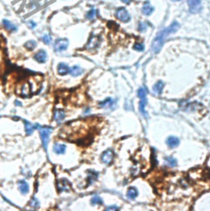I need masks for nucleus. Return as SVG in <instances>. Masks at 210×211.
Listing matches in <instances>:
<instances>
[{"instance_id": "nucleus-1", "label": "nucleus", "mask_w": 210, "mask_h": 211, "mask_svg": "<svg viewBox=\"0 0 210 211\" xmlns=\"http://www.w3.org/2000/svg\"><path fill=\"white\" fill-rule=\"evenodd\" d=\"M89 127L85 121H76L67 124L61 131V135L65 138L73 141L85 139L89 135Z\"/></svg>"}, {"instance_id": "nucleus-2", "label": "nucleus", "mask_w": 210, "mask_h": 211, "mask_svg": "<svg viewBox=\"0 0 210 211\" xmlns=\"http://www.w3.org/2000/svg\"><path fill=\"white\" fill-rule=\"evenodd\" d=\"M179 28H180L179 22H173L169 26H167V28L161 30L157 35V36L154 38V41H153V43H152V50H153V52L155 53V54L159 53L162 49L165 40L167 39V36L171 35V34H174V33L177 32L179 30Z\"/></svg>"}, {"instance_id": "nucleus-3", "label": "nucleus", "mask_w": 210, "mask_h": 211, "mask_svg": "<svg viewBox=\"0 0 210 211\" xmlns=\"http://www.w3.org/2000/svg\"><path fill=\"white\" fill-rule=\"evenodd\" d=\"M190 178L200 187L210 188V165H206L204 168L192 170L190 173Z\"/></svg>"}, {"instance_id": "nucleus-4", "label": "nucleus", "mask_w": 210, "mask_h": 211, "mask_svg": "<svg viewBox=\"0 0 210 211\" xmlns=\"http://www.w3.org/2000/svg\"><path fill=\"white\" fill-rule=\"evenodd\" d=\"M40 135L41 141L44 149H47V146L49 142V135L52 132L51 127H39Z\"/></svg>"}, {"instance_id": "nucleus-5", "label": "nucleus", "mask_w": 210, "mask_h": 211, "mask_svg": "<svg viewBox=\"0 0 210 211\" xmlns=\"http://www.w3.org/2000/svg\"><path fill=\"white\" fill-rule=\"evenodd\" d=\"M187 4L189 6V11L191 13H199L202 10L201 0H187Z\"/></svg>"}, {"instance_id": "nucleus-6", "label": "nucleus", "mask_w": 210, "mask_h": 211, "mask_svg": "<svg viewBox=\"0 0 210 211\" xmlns=\"http://www.w3.org/2000/svg\"><path fill=\"white\" fill-rule=\"evenodd\" d=\"M115 15L117 18L122 22H128L131 20L130 13L125 8H119L118 9H117Z\"/></svg>"}, {"instance_id": "nucleus-7", "label": "nucleus", "mask_w": 210, "mask_h": 211, "mask_svg": "<svg viewBox=\"0 0 210 211\" xmlns=\"http://www.w3.org/2000/svg\"><path fill=\"white\" fill-rule=\"evenodd\" d=\"M33 83L31 81H25L24 83L21 86V89H20V92L21 95L23 97H27L31 94V92L34 91V88H33Z\"/></svg>"}, {"instance_id": "nucleus-8", "label": "nucleus", "mask_w": 210, "mask_h": 211, "mask_svg": "<svg viewBox=\"0 0 210 211\" xmlns=\"http://www.w3.org/2000/svg\"><path fill=\"white\" fill-rule=\"evenodd\" d=\"M69 45V41L68 39H58L54 44V50L56 52L65 51Z\"/></svg>"}, {"instance_id": "nucleus-9", "label": "nucleus", "mask_w": 210, "mask_h": 211, "mask_svg": "<svg viewBox=\"0 0 210 211\" xmlns=\"http://www.w3.org/2000/svg\"><path fill=\"white\" fill-rule=\"evenodd\" d=\"M100 40L99 36L96 35H92L91 37L89 38V41L86 44V49L89 50H92V49H95L98 48V46L100 45Z\"/></svg>"}, {"instance_id": "nucleus-10", "label": "nucleus", "mask_w": 210, "mask_h": 211, "mask_svg": "<svg viewBox=\"0 0 210 211\" xmlns=\"http://www.w3.org/2000/svg\"><path fill=\"white\" fill-rule=\"evenodd\" d=\"M113 157H114L113 152L111 149H108L103 153L102 156H101V160L105 164H110L113 160Z\"/></svg>"}, {"instance_id": "nucleus-11", "label": "nucleus", "mask_w": 210, "mask_h": 211, "mask_svg": "<svg viewBox=\"0 0 210 211\" xmlns=\"http://www.w3.org/2000/svg\"><path fill=\"white\" fill-rule=\"evenodd\" d=\"M58 190L60 192H69L71 190V183L67 179H62L58 182Z\"/></svg>"}, {"instance_id": "nucleus-12", "label": "nucleus", "mask_w": 210, "mask_h": 211, "mask_svg": "<svg viewBox=\"0 0 210 211\" xmlns=\"http://www.w3.org/2000/svg\"><path fill=\"white\" fill-rule=\"evenodd\" d=\"M69 72H70V68L66 63L60 62L58 66V72L59 75L64 76V75H67L68 73H69Z\"/></svg>"}, {"instance_id": "nucleus-13", "label": "nucleus", "mask_w": 210, "mask_h": 211, "mask_svg": "<svg viewBox=\"0 0 210 211\" xmlns=\"http://www.w3.org/2000/svg\"><path fill=\"white\" fill-rule=\"evenodd\" d=\"M35 59L40 63H43V62H46L47 59V54L44 50H40V51L36 53L35 55Z\"/></svg>"}, {"instance_id": "nucleus-14", "label": "nucleus", "mask_w": 210, "mask_h": 211, "mask_svg": "<svg viewBox=\"0 0 210 211\" xmlns=\"http://www.w3.org/2000/svg\"><path fill=\"white\" fill-rule=\"evenodd\" d=\"M154 10V7L150 5V3H149V1H146L145 3H144L142 8V12L145 14V15L149 16V15H151V14L153 13Z\"/></svg>"}, {"instance_id": "nucleus-15", "label": "nucleus", "mask_w": 210, "mask_h": 211, "mask_svg": "<svg viewBox=\"0 0 210 211\" xmlns=\"http://www.w3.org/2000/svg\"><path fill=\"white\" fill-rule=\"evenodd\" d=\"M24 122H25V130H26V134L28 135H31L35 128H36V129H39V127H40L38 125L34 126V125L31 124L30 122H27V121H24Z\"/></svg>"}, {"instance_id": "nucleus-16", "label": "nucleus", "mask_w": 210, "mask_h": 211, "mask_svg": "<svg viewBox=\"0 0 210 211\" xmlns=\"http://www.w3.org/2000/svg\"><path fill=\"white\" fill-rule=\"evenodd\" d=\"M18 188L20 192L23 195H26L29 192V186L27 184V182L25 181H20L18 182Z\"/></svg>"}, {"instance_id": "nucleus-17", "label": "nucleus", "mask_w": 210, "mask_h": 211, "mask_svg": "<svg viewBox=\"0 0 210 211\" xmlns=\"http://www.w3.org/2000/svg\"><path fill=\"white\" fill-rule=\"evenodd\" d=\"M65 118V112L61 109H57L54 112V120L58 122H62Z\"/></svg>"}, {"instance_id": "nucleus-18", "label": "nucleus", "mask_w": 210, "mask_h": 211, "mask_svg": "<svg viewBox=\"0 0 210 211\" xmlns=\"http://www.w3.org/2000/svg\"><path fill=\"white\" fill-rule=\"evenodd\" d=\"M82 72H83V69L79 66H74L72 68H71L70 72H69V73L73 76H80L82 74Z\"/></svg>"}, {"instance_id": "nucleus-19", "label": "nucleus", "mask_w": 210, "mask_h": 211, "mask_svg": "<svg viewBox=\"0 0 210 211\" xmlns=\"http://www.w3.org/2000/svg\"><path fill=\"white\" fill-rule=\"evenodd\" d=\"M167 143L168 145V146H170L171 148H174V147H177V146L179 145L180 141L177 137H174V136H170L169 138L167 139Z\"/></svg>"}, {"instance_id": "nucleus-20", "label": "nucleus", "mask_w": 210, "mask_h": 211, "mask_svg": "<svg viewBox=\"0 0 210 211\" xmlns=\"http://www.w3.org/2000/svg\"><path fill=\"white\" fill-rule=\"evenodd\" d=\"M66 150V146L62 144H56L54 146V151L58 154H64Z\"/></svg>"}, {"instance_id": "nucleus-21", "label": "nucleus", "mask_w": 210, "mask_h": 211, "mask_svg": "<svg viewBox=\"0 0 210 211\" xmlns=\"http://www.w3.org/2000/svg\"><path fill=\"white\" fill-rule=\"evenodd\" d=\"M3 26H5V28L7 30H10V31H15V30H17V27L15 26L14 24H12L11 22H9L8 20H3Z\"/></svg>"}, {"instance_id": "nucleus-22", "label": "nucleus", "mask_w": 210, "mask_h": 211, "mask_svg": "<svg viewBox=\"0 0 210 211\" xmlns=\"http://www.w3.org/2000/svg\"><path fill=\"white\" fill-rule=\"evenodd\" d=\"M163 86H164V84H163V81H158L156 84L154 85V91L156 93V94L159 95V94H161L162 91H163Z\"/></svg>"}, {"instance_id": "nucleus-23", "label": "nucleus", "mask_w": 210, "mask_h": 211, "mask_svg": "<svg viewBox=\"0 0 210 211\" xmlns=\"http://www.w3.org/2000/svg\"><path fill=\"white\" fill-rule=\"evenodd\" d=\"M138 195L137 190L135 187H130L127 191V197L129 199H135Z\"/></svg>"}, {"instance_id": "nucleus-24", "label": "nucleus", "mask_w": 210, "mask_h": 211, "mask_svg": "<svg viewBox=\"0 0 210 211\" xmlns=\"http://www.w3.org/2000/svg\"><path fill=\"white\" fill-rule=\"evenodd\" d=\"M146 103H147V101H146V97L141 98V99H140V112H141V114H142L143 115H145V116H146V112H145V109Z\"/></svg>"}, {"instance_id": "nucleus-25", "label": "nucleus", "mask_w": 210, "mask_h": 211, "mask_svg": "<svg viewBox=\"0 0 210 211\" xmlns=\"http://www.w3.org/2000/svg\"><path fill=\"white\" fill-rule=\"evenodd\" d=\"M113 104V100L110 99V98H108V99H106L104 101L101 102V103L100 104V107H102V108H109V107H111Z\"/></svg>"}, {"instance_id": "nucleus-26", "label": "nucleus", "mask_w": 210, "mask_h": 211, "mask_svg": "<svg viewBox=\"0 0 210 211\" xmlns=\"http://www.w3.org/2000/svg\"><path fill=\"white\" fill-rule=\"evenodd\" d=\"M97 15V10L95 8H91L86 14V17L89 20H93L95 18V16Z\"/></svg>"}, {"instance_id": "nucleus-27", "label": "nucleus", "mask_w": 210, "mask_h": 211, "mask_svg": "<svg viewBox=\"0 0 210 211\" xmlns=\"http://www.w3.org/2000/svg\"><path fill=\"white\" fill-rule=\"evenodd\" d=\"M90 202H91L93 206H94V205H100H100H103V200L100 196H98V195L93 196L91 200H90Z\"/></svg>"}, {"instance_id": "nucleus-28", "label": "nucleus", "mask_w": 210, "mask_h": 211, "mask_svg": "<svg viewBox=\"0 0 210 211\" xmlns=\"http://www.w3.org/2000/svg\"><path fill=\"white\" fill-rule=\"evenodd\" d=\"M25 47L29 50H33L36 47V42L35 40H29L25 44Z\"/></svg>"}, {"instance_id": "nucleus-29", "label": "nucleus", "mask_w": 210, "mask_h": 211, "mask_svg": "<svg viewBox=\"0 0 210 211\" xmlns=\"http://www.w3.org/2000/svg\"><path fill=\"white\" fill-rule=\"evenodd\" d=\"M88 173H89V177H88V179H89V183H91L92 181H95V180L97 179L98 173H95V172H94V171H92V170H89Z\"/></svg>"}, {"instance_id": "nucleus-30", "label": "nucleus", "mask_w": 210, "mask_h": 211, "mask_svg": "<svg viewBox=\"0 0 210 211\" xmlns=\"http://www.w3.org/2000/svg\"><path fill=\"white\" fill-rule=\"evenodd\" d=\"M166 162H167V164L169 166H171V167H175L176 165H177V160H175V159H173V158H170V157H167V159H166Z\"/></svg>"}, {"instance_id": "nucleus-31", "label": "nucleus", "mask_w": 210, "mask_h": 211, "mask_svg": "<svg viewBox=\"0 0 210 211\" xmlns=\"http://www.w3.org/2000/svg\"><path fill=\"white\" fill-rule=\"evenodd\" d=\"M42 40H43V42L45 44H50L52 42V37L49 35H44Z\"/></svg>"}, {"instance_id": "nucleus-32", "label": "nucleus", "mask_w": 210, "mask_h": 211, "mask_svg": "<svg viewBox=\"0 0 210 211\" xmlns=\"http://www.w3.org/2000/svg\"><path fill=\"white\" fill-rule=\"evenodd\" d=\"M146 29H147V24L145 22H140L139 23V26H138V30L140 32H144L145 31Z\"/></svg>"}, {"instance_id": "nucleus-33", "label": "nucleus", "mask_w": 210, "mask_h": 211, "mask_svg": "<svg viewBox=\"0 0 210 211\" xmlns=\"http://www.w3.org/2000/svg\"><path fill=\"white\" fill-rule=\"evenodd\" d=\"M133 49H135V50H136V51L141 52L145 49V46H144V44H142L136 43L135 45L133 46Z\"/></svg>"}, {"instance_id": "nucleus-34", "label": "nucleus", "mask_w": 210, "mask_h": 211, "mask_svg": "<svg viewBox=\"0 0 210 211\" xmlns=\"http://www.w3.org/2000/svg\"><path fill=\"white\" fill-rule=\"evenodd\" d=\"M30 206L32 207V208H34V209H36V208H38L39 207V201H38L35 198H32L31 199V200L30 201Z\"/></svg>"}, {"instance_id": "nucleus-35", "label": "nucleus", "mask_w": 210, "mask_h": 211, "mask_svg": "<svg viewBox=\"0 0 210 211\" xmlns=\"http://www.w3.org/2000/svg\"><path fill=\"white\" fill-rule=\"evenodd\" d=\"M29 26H30V27L31 29H34V28L36 26V23L33 22V21H30V22H29Z\"/></svg>"}, {"instance_id": "nucleus-36", "label": "nucleus", "mask_w": 210, "mask_h": 211, "mask_svg": "<svg viewBox=\"0 0 210 211\" xmlns=\"http://www.w3.org/2000/svg\"><path fill=\"white\" fill-rule=\"evenodd\" d=\"M117 209H118V208L117 206H109L106 209V210H117Z\"/></svg>"}, {"instance_id": "nucleus-37", "label": "nucleus", "mask_w": 210, "mask_h": 211, "mask_svg": "<svg viewBox=\"0 0 210 211\" xmlns=\"http://www.w3.org/2000/svg\"><path fill=\"white\" fill-rule=\"evenodd\" d=\"M121 1L123 3H126V4H128V3H130L131 2V0H121Z\"/></svg>"}, {"instance_id": "nucleus-38", "label": "nucleus", "mask_w": 210, "mask_h": 211, "mask_svg": "<svg viewBox=\"0 0 210 211\" xmlns=\"http://www.w3.org/2000/svg\"><path fill=\"white\" fill-rule=\"evenodd\" d=\"M172 1H173V2H179L180 0H172Z\"/></svg>"}]
</instances>
